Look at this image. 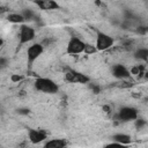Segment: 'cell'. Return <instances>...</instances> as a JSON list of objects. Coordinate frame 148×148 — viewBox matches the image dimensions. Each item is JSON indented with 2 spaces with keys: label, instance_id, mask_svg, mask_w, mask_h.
<instances>
[{
  "label": "cell",
  "instance_id": "5b68a950",
  "mask_svg": "<svg viewBox=\"0 0 148 148\" xmlns=\"http://www.w3.org/2000/svg\"><path fill=\"white\" fill-rule=\"evenodd\" d=\"M35 36H36V32H35V29L28 24H21L20 27V31H18V39H20V44H25V43H29L31 42L32 39H35Z\"/></svg>",
  "mask_w": 148,
  "mask_h": 148
},
{
  "label": "cell",
  "instance_id": "30bf717a",
  "mask_svg": "<svg viewBox=\"0 0 148 148\" xmlns=\"http://www.w3.org/2000/svg\"><path fill=\"white\" fill-rule=\"evenodd\" d=\"M28 136H29L30 142H32V143H40L47 139L46 132H44L42 130H29Z\"/></svg>",
  "mask_w": 148,
  "mask_h": 148
},
{
  "label": "cell",
  "instance_id": "d6986e66",
  "mask_svg": "<svg viewBox=\"0 0 148 148\" xmlns=\"http://www.w3.org/2000/svg\"><path fill=\"white\" fill-rule=\"evenodd\" d=\"M0 65H1V68H5V67L7 66V59L2 57V58L0 59Z\"/></svg>",
  "mask_w": 148,
  "mask_h": 148
},
{
  "label": "cell",
  "instance_id": "52a82bcc",
  "mask_svg": "<svg viewBox=\"0 0 148 148\" xmlns=\"http://www.w3.org/2000/svg\"><path fill=\"white\" fill-rule=\"evenodd\" d=\"M44 51V46L40 43H35L32 45H30L27 50V59H28V65L31 66L34 64V61L43 53Z\"/></svg>",
  "mask_w": 148,
  "mask_h": 148
},
{
  "label": "cell",
  "instance_id": "7c38bea8",
  "mask_svg": "<svg viewBox=\"0 0 148 148\" xmlns=\"http://www.w3.org/2000/svg\"><path fill=\"white\" fill-rule=\"evenodd\" d=\"M67 146V141L65 139H51L44 143L45 148H64Z\"/></svg>",
  "mask_w": 148,
  "mask_h": 148
},
{
  "label": "cell",
  "instance_id": "5bb4252c",
  "mask_svg": "<svg viewBox=\"0 0 148 148\" xmlns=\"http://www.w3.org/2000/svg\"><path fill=\"white\" fill-rule=\"evenodd\" d=\"M134 57L139 60H142V61H147L148 60V49L147 47H140L135 51L134 53Z\"/></svg>",
  "mask_w": 148,
  "mask_h": 148
},
{
  "label": "cell",
  "instance_id": "8fae6325",
  "mask_svg": "<svg viewBox=\"0 0 148 148\" xmlns=\"http://www.w3.org/2000/svg\"><path fill=\"white\" fill-rule=\"evenodd\" d=\"M112 141L119 143L120 146H125V145H128L131 143L132 141V138L128 135V134H125V133H117L114 135H112Z\"/></svg>",
  "mask_w": 148,
  "mask_h": 148
},
{
  "label": "cell",
  "instance_id": "7402d4cb",
  "mask_svg": "<svg viewBox=\"0 0 148 148\" xmlns=\"http://www.w3.org/2000/svg\"><path fill=\"white\" fill-rule=\"evenodd\" d=\"M12 80H13L14 82H17V81L22 80V76H20V75H13V76H12Z\"/></svg>",
  "mask_w": 148,
  "mask_h": 148
},
{
  "label": "cell",
  "instance_id": "9c48e42d",
  "mask_svg": "<svg viewBox=\"0 0 148 148\" xmlns=\"http://www.w3.org/2000/svg\"><path fill=\"white\" fill-rule=\"evenodd\" d=\"M34 3L42 10H53L60 8L56 0H34Z\"/></svg>",
  "mask_w": 148,
  "mask_h": 148
},
{
  "label": "cell",
  "instance_id": "277c9868",
  "mask_svg": "<svg viewBox=\"0 0 148 148\" xmlns=\"http://www.w3.org/2000/svg\"><path fill=\"white\" fill-rule=\"evenodd\" d=\"M86 44L81 38L79 37H75V36H72L67 43V46H66V52L68 54H80L82 52H84V49H86Z\"/></svg>",
  "mask_w": 148,
  "mask_h": 148
},
{
  "label": "cell",
  "instance_id": "6da1fadb",
  "mask_svg": "<svg viewBox=\"0 0 148 148\" xmlns=\"http://www.w3.org/2000/svg\"><path fill=\"white\" fill-rule=\"evenodd\" d=\"M34 86L37 90L46 94H56L59 90L58 84L49 77H37L34 82Z\"/></svg>",
  "mask_w": 148,
  "mask_h": 148
},
{
  "label": "cell",
  "instance_id": "4fadbf2b",
  "mask_svg": "<svg viewBox=\"0 0 148 148\" xmlns=\"http://www.w3.org/2000/svg\"><path fill=\"white\" fill-rule=\"evenodd\" d=\"M7 21L10 23H20L23 24L25 22V18L22 14H17V13H10L7 15Z\"/></svg>",
  "mask_w": 148,
  "mask_h": 148
},
{
  "label": "cell",
  "instance_id": "8992f818",
  "mask_svg": "<svg viewBox=\"0 0 148 148\" xmlns=\"http://www.w3.org/2000/svg\"><path fill=\"white\" fill-rule=\"evenodd\" d=\"M65 80L71 83H88L90 81L89 76L77 71H73V69H68L65 73Z\"/></svg>",
  "mask_w": 148,
  "mask_h": 148
},
{
  "label": "cell",
  "instance_id": "ba28073f",
  "mask_svg": "<svg viewBox=\"0 0 148 148\" xmlns=\"http://www.w3.org/2000/svg\"><path fill=\"white\" fill-rule=\"evenodd\" d=\"M111 73L116 79H119V80H125L131 76V71H128L124 65H120V64L113 65L111 68Z\"/></svg>",
  "mask_w": 148,
  "mask_h": 148
},
{
  "label": "cell",
  "instance_id": "44dd1931",
  "mask_svg": "<svg viewBox=\"0 0 148 148\" xmlns=\"http://www.w3.org/2000/svg\"><path fill=\"white\" fill-rule=\"evenodd\" d=\"M91 89H92V92H94V94H98V92H99V87H98V86L92 84V86H91Z\"/></svg>",
  "mask_w": 148,
  "mask_h": 148
},
{
  "label": "cell",
  "instance_id": "ac0fdd59",
  "mask_svg": "<svg viewBox=\"0 0 148 148\" xmlns=\"http://www.w3.org/2000/svg\"><path fill=\"white\" fill-rule=\"evenodd\" d=\"M134 121H135V127L139 128V130L142 128L143 126H146V124H147L146 120H145V119H141V118H136Z\"/></svg>",
  "mask_w": 148,
  "mask_h": 148
},
{
  "label": "cell",
  "instance_id": "9a60e30c",
  "mask_svg": "<svg viewBox=\"0 0 148 148\" xmlns=\"http://www.w3.org/2000/svg\"><path fill=\"white\" fill-rule=\"evenodd\" d=\"M23 16H24V18H25V21H32V20H35V17H36V15H35V13L31 10V9H24L22 13H21Z\"/></svg>",
  "mask_w": 148,
  "mask_h": 148
},
{
  "label": "cell",
  "instance_id": "e0dca14e",
  "mask_svg": "<svg viewBox=\"0 0 148 148\" xmlns=\"http://www.w3.org/2000/svg\"><path fill=\"white\" fill-rule=\"evenodd\" d=\"M97 51H98V50H97L96 45L86 44V49H84V52H86L87 54H92V53H95V52H97Z\"/></svg>",
  "mask_w": 148,
  "mask_h": 148
},
{
  "label": "cell",
  "instance_id": "2e32d148",
  "mask_svg": "<svg viewBox=\"0 0 148 148\" xmlns=\"http://www.w3.org/2000/svg\"><path fill=\"white\" fill-rule=\"evenodd\" d=\"M145 68H143V66L142 65H138V66H134L132 69H131V74H134V75H142L145 72Z\"/></svg>",
  "mask_w": 148,
  "mask_h": 148
},
{
  "label": "cell",
  "instance_id": "ffe728a7",
  "mask_svg": "<svg viewBox=\"0 0 148 148\" xmlns=\"http://www.w3.org/2000/svg\"><path fill=\"white\" fill-rule=\"evenodd\" d=\"M17 112H18L20 114H28V113H29V109H18Z\"/></svg>",
  "mask_w": 148,
  "mask_h": 148
},
{
  "label": "cell",
  "instance_id": "3957f363",
  "mask_svg": "<svg viewBox=\"0 0 148 148\" xmlns=\"http://www.w3.org/2000/svg\"><path fill=\"white\" fill-rule=\"evenodd\" d=\"M138 118V110L133 106H123L120 108V110L117 112L114 119L121 123H127V121H132L135 120Z\"/></svg>",
  "mask_w": 148,
  "mask_h": 148
},
{
  "label": "cell",
  "instance_id": "7a4b0ae2",
  "mask_svg": "<svg viewBox=\"0 0 148 148\" xmlns=\"http://www.w3.org/2000/svg\"><path fill=\"white\" fill-rule=\"evenodd\" d=\"M113 44H114V39L110 35L101 30H96V44L95 45L98 51H105L110 49L111 46H113Z\"/></svg>",
  "mask_w": 148,
  "mask_h": 148
}]
</instances>
